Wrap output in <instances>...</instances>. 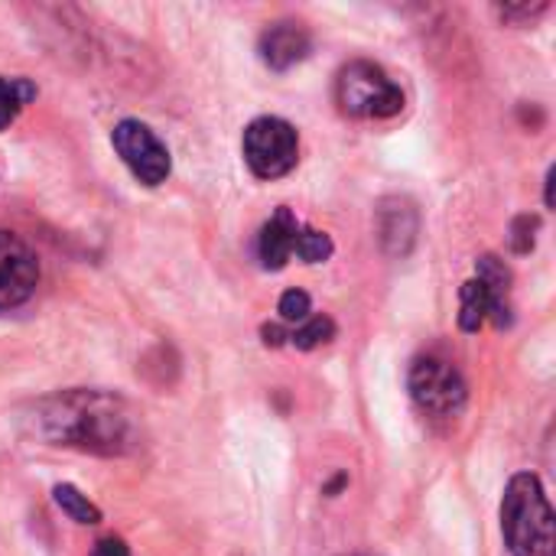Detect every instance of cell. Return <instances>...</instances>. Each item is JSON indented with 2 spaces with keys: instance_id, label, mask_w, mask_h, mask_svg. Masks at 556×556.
Returning <instances> with one entry per match:
<instances>
[{
  "instance_id": "d6986e66",
  "label": "cell",
  "mask_w": 556,
  "mask_h": 556,
  "mask_svg": "<svg viewBox=\"0 0 556 556\" xmlns=\"http://www.w3.org/2000/svg\"><path fill=\"white\" fill-rule=\"evenodd\" d=\"M91 556H130V551H127V544L121 538H104V541L94 544Z\"/></svg>"
},
{
  "instance_id": "5b68a950",
  "label": "cell",
  "mask_w": 556,
  "mask_h": 556,
  "mask_svg": "<svg viewBox=\"0 0 556 556\" xmlns=\"http://www.w3.org/2000/svg\"><path fill=\"white\" fill-rule=\"evenodd\" d=\"M241 150L257 179H280L300 160V134L283 117H257L244 127Z\"/></svg>"
},
{
  "instance_id": "9a60e30c",
  "label": "cell",
  "mask_w": 556,
  "mask_h": 556,
  "mask_svg": "<svg viewBox=\"0 0 556 556\" xmlns=\"http://www.w3.org/2000/svg\"><path fill=\"white\" fill-rule=\"evenodd\" d=\"M332 251H336V244H332V238H329L326 231H316V228H303V225H300L293 254H296L303 264H323V261L332 257Z\"/></svg>"
},
{
  "instance_id": "e0dca14e",
  "label": "cell",
  "mask_w": 556,
  "mask_h": 556,
  "mask_svg": "<svg viewBox=\"0 0 556 556\" xmlns=\"http://www.w3.org/2000/svg\"><path fill=\"white\" fill-rule=\"evenodd\" d=\"M277 313H280L283 323H303V319L313 316V300H309L306 290H287L280 296V303H277Z\"/></svg>"
},
{
  "instance_id": "277c9868",
  "label": "cell",
  "mask_w": 556,
  "mask_h": 556,
  "mask_svg": "<svg viewBox=\"0 0 556 556\" xmlns=\"http://www.w3.org/2000/svg\"><path fill=\"white\" fill-rule=\"evenodd\" d=\"M336 98L349 117H362V121H384L404 111L401 85L368 59H355L339 72Z\"/></svg>"
},
{
  "instance_id": "44dd1931",
  "label": "cell",
  "mask_w": 556,
  "mask_h": 556,
  "mask_svg": "<svg viewBox=\"0 0 556 556\" xmlns=\"http://www.w3.org/2000/svg\"><path fill=\"white\" fill-rule=\"evenodd\" d=\"M547 208H554V173H547V195H544Z\"/></svg>"
},
{
  "instance_id": "52a82bcc",
  "label": "cell",
  "mask_w": 556,
  "mask_h": 556,
  "mask_svg": "<svg viewBox=\"0 0 556 556\" xmlns=\"http://www.w3.org/2000/svg\"><path fill=\"white\" fill-rule=\"evenodd\" d=\"M111 143L117 150V156L124 160V166L143 182V186H160L166 182V176L173 173V160L166 143L143 124V121H121L111 130Z\"/></svg>"
},
{
  "instance_id": "5bb4252c",
  "label": "cell",
  "mask_w": 556,
  "mask_h": 556,
  "mask_svg": "<svg viewBox=\"0 0 556 556\" xmlns=\"http://www.w3.org/2000/svg\"><path fill=\"white\" fill-rule=\"evenodd\" d=\"M55 505L75 521V525H101V508L88 502V495H81L75 485H55L52 489Z\"/></svg>"
},
{
  "instance_id": "ffe728a7",
  "label": "cell",
  "mask_w": 556,
  "mask_h": 556,
  "mask_svg": "<svg viewBox=\"0 0 556 556\" xmlns=\"http://www.w3.org/2000/svg\"><path fill=\"white\" fill-rule=\"evenodd\" d=\"M544 10H547V3H534V7H528V3H521V7L508 3V7H502V16L505 20H518V16H538Z\"/></svg>"
},
{
  "instance_id": "4fadbf2b",
  "label": "cell",
  "mask_w": 556,
  "mask_h": 556,
  "mask_svg": "<svg viewBox=\"0 0 556 556\" xmlns=\"http://www.w3.org/2000/svg\"><path fill=\"white\" fill-rule=\"evenodd\" d=\"M332 339H336V323H332L329 316H323V313L303 319V323L290 332V345L300 349V352H313V349H319V345H326V342H332Z\"/></svg>"
},
{
  "instance_id": "ac0fdd59",
  "label": "cell",
  "mask_w": 556,
  "mask_h": 556,
  "mask_svg": "<svg viewBox=\"0 0 556 556\" xmlns=\"http://www.w3.org/2000/svg\"><path fill=\"white\" fill-rule=\"evenodd\" d=\"M261 336H264V345H267V349H280V345L290 342V332H287L283 326H277V323H264V326H261Z\"/></svg>"
},
{
  "instance_id": "7c38bea8",
  "label": "cell",
  "mask_w": 556,
  "mask_h": 556,
  "mask_svg": "<svg viewBox=\"0 0 556 556\" xmlns=\"http://www.w3.org/2000/svg\"><path fill=\"white\" fill-rule=\"evenodd\" d=\"M33 98H36V85L29 78H3L0 75V130H7Z\"/></svg>"
},
{
  "instance_id": "6da1fadb",
  "label": "cell",
  "mask_w": 556,
  "mask_h": 556,
  "mask_svg": "<svg viewBox=\"0 0 556 556\" xmlns=\"http://www.w3.org/2000/svg\"><path fill=\"white\" fill-rule=\"evenodd\" d=\"M52 410L42 417L52 424V440L68 446L94 450V453H121L130 440V410L124 401L108 394H68L49 404Z\"/></svg>"
},
{
  "instance_id": "9c48e42d",
  "label": "cell",
  "mask_w": 556,
  "mask_h": 556,
  "mask_svg": "<svg viewBox=\"0 0 556 556\" xmlns=\"http://www.w3.org/2000/svg\"><path fill=\"white\" fill-rule=\"evenodd\" d=\"M309 49H313V36L296 20L270 23L257 39V52H261L264 65L274 68V72H287V68L300 65L309 55Z\"/></svg>"
},
{
  "instance_id": "ba28073f",
  "label": "cell",
  "mask_w": 556,
  "mask_h": 556,
  "mask_svg": "<svg viewBox=\"0 0 556 556\" xmlns=\"http://www.w3.org/2000/svg\"><path fill=\"white\" fill-rule=\"evenodd\" d=\"M39 283L36 254L13 231H0V313L23 306Z\"/></svg>"
},
{
  "instance_id": "3957f363",
  "label": "cell",
  "mask_w": 556,
  "mask_h": 556,
  "mask_svg": "<svg viewBox=\"0 0 556 556\" xmlns=\"http://www.w3.org/2000/svg\"><path fill=\"white\" fill-rule=\"evenodd\" d=\"M463 309H459V329L479 332L489 319L495 329L511 326V270L502 257L482 254L476 261V277L463 283L459 290Z\"/></svg>"
},
{
  "instance_id": "30bf717a",
  "label": "cell",
  "mask_w": 556,
  "mask_h": 556,
  "mask_svg": "<svg viewBox=\"0 0 556 556\" xmlns=\"http://www.w3.org/2000/svg\"><path fill=\"white\" fill-rule=\"evenodd\" d=\"M296 231H300V222L290 208H277L270 215V222L261 228V238H257V254H261L264 270H283L287 267V261L293 257Z\"/></svg>"
},
{
  "instance_id": "7a4b0ae2",
  "label": "cell",
  "mask_w": 556,
  "mask_h": 556,
  "mask_svg": "<svg viewBox=\"0 0 556 556\" xmlns=\"http://www.w3.org/2000/svg\"><path fill=\"white\" fill-rule=\"evenodd\" d=\"M502 534L511 556H556L554 508L534 472L511 476L502 498Z\"/></svg>"
},
{
  "instance_id": "2e32d148",
  "label": "cell",
  "mask_w": 556,
  "mask_h": 556,
  "mask_svg": "<svg viewBox=\"0 0 556 556\" xmlns=\"http://www.w3.org/2000/svg\"><path fill=\"white\" fill-rule=\"evenodd\" d=\"M538 228H541V218L538 215H518L511 222V251L515 254H531L534 251V241H538Z\"/></svg>"
},
{
  "instance_id": "8fae6325",
  "label": "cell",
  "mask_w": 556,
  "mask_h": 556,
  "mask_svg": "<svg viewBox=\"0 0 556 556\" xmlns=\"http://www.w3.org/2000/svg\"><path fill=\"white\" fill-rule=\"evenodd\" d=\"M417 238V212L404 199H388L381 205V241L388 254H407Z\"/></svg>"
},
{
  "instance_id": "8992f818",
  "label": "cell",
  "mask_w": 556,
  "mask_h": 556,
  "mask_svg": "<svg viewBox=\"0 0 556 556\" xmlns=\"http://www.w3.org/2000/svg\"><path fill=\"white\" fill-rule=\"evenodd\" d=\"M407 388H410L414 404L430 417H459L469 401L463 371L450 358H440V355H420L410 365Z\"/></svg>"
}]
</instances>
